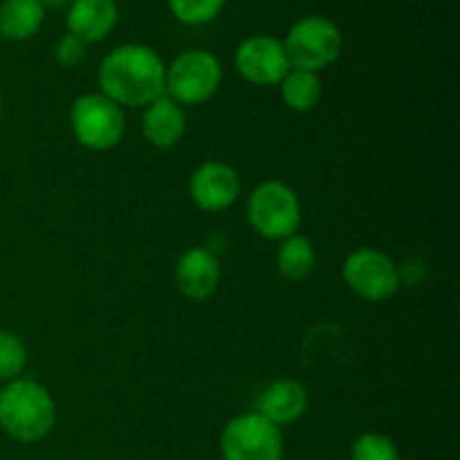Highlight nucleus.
I'll return each mask as SVG.
<instances>
[{
    "label": "nucleus",
    "instance_id": "nucleus-2",
    "mask_svg": "<svg viewBox=\"0 0 460 460\" xmlns=\"http://www.w3.org/2000/svg\"><path fill=\"white\" fill-rule=\"evenodd\" d=\"M57 425L52 394L36 380L18 377L0 391V429L18 443H39Z\"/></svg>",
    "mask_w": 460,
    "mask_h": 460
},
{
    "label": "nucleus",
    "instance_id": "nucleus-20",
    "mask_svg": "<svg viewBox=\"0 0 460 460\" xmlns=\"http://www.w3.org/2000/svg\"><path fill=\"white\" fill-rule=\"evenodd\" d=\"M350 460H402L400 449L389 436L367 431L350 447Z\"/></svg>",
    "mask_w": 460,
    "mask_h": 460
},
{
    "label": "nucleus",
    "instance_id": "nucleus-19",
    "mask_svg": "<svg viewBox=\"0 0 460 460\" xmlns=\"http://www.w3.org/2000/svg\"><path fill=\"white\" fill-rule=\"evenodd\" d=\"M171 13L184 25H207L216 21L225 9L227 0H166Z\"/></svg>",
    "mask_w": 460,
    "mask_h": 460
},
{
    "label": "nucleus",
    "instance_id": "nucleus-9",
    "mask_svg": "<svg viewBox=\"0 0 460 460\" xmlns=\"http://www.w3.org/2000/svg\"><path fill=\"white\" fill-rule=\"evenodd\" d=\"M238 75L254 85H279L292 70L283 40L270 34H254L243 40L234 54Z\"/></svg>",
    "mask_w": 460,
    "mask_h": 460
},
{
    "label": "nucleus",
    "instance_id": "nucleus-17",
    "mask_svg": "<svg viewBox=\"0 0 460 460\" xmlns=\"http://www.w3.org/2000/svg\"><path fill=\"white\" fill-rule=\"evenodd\" d=\"M279 85H281L283 103L295 112L313 111L322 99V79L314 72L292 67Z\"/></svg>",
    "mask_w": 460,
    "mask_h": 460
},
{
    "label": "nucleus",
    "instance_id": "nucleus-22",
    "mask_svg": "<svg viewBox=\"0 0 460 460\" xmlns=\"http://www.w3.org/2000/svg\"><path fill=\"white\" fill-rule=\"evenodd\" d=\"M72 0H40L45 12H63V9L70 7Z\"/></svg>",
    "mask_w": 460,
    "mask_h": 460
},
{
    "label": "nucleus",
    "instance_id": "nucleus-14",
    "mask_svg": "<svg viewBox=\"0 0 460 460\" xmlns=\"http://www.w3.org/2000/svg\"><path fill=\"white\" fill-rule=\"evenodd\" d=\"M187 133V115L180 103L164 97L144 108L142 135L151 146L173 148Z\"/></svg>",
    "mask_w": 460,
    "mask_h": 460
},
{
    "label": "nucleus",
    "instance_id": "nucleus-15",
    "mask_svg": "<svg viewBox=\"0 0 460 460\" xmlns=\"http://www.w3.org/2000/svg\"><path fill=\"white\" fill-rule=\"evenodd\" d=\"M40 0H3L0 4V36L13 43L39 34L45 21Z\"/></svg>",
    "mask_w": 460,
    "mask_h": 460
},
{
    "label": "nucleus",
    "instance_id": "nucleus-4",
    "mask_svg": "<svg viewBox=\"0 0 460 460\" xmlns=\"http://www.w3.org/2000/svg\"><path fill=\"white\" fill-rule=\"evenodd\" d=\"M247 218L259 236L286 241L292 234H299V196L281 180H265L247 198Z\"/></svg>",
    "mask_w": 460,
    "mask_h": 460
},
{
    "label": "nucleus",
    "instance_id": "nucleus-10",
    "mask_svg": "<svg viewBox=\"0 0 460 460\" xmlns=\"http://www.w3.org/2000/svg\"><path fill=\"white\" fill-rule=\"evenodd\" d=\"M189 196L198 209L209 214L225 211L241 196V175L225 162L209 160L193 171L189 180Z\"/></svg>",
    "mask_w": 460,
    "mask_h": 460
},
{
    "label": "nucleus",
    "instance_id": "nucleus-13",
    "mask_svg": "<svg viewBox=\"0 0 460 460\" xmlns=\"http://www.w3.org/2000/svg\"><path fill=\"white\" fill-rule=\"evenodd\" d=\"M308 409V391L296 380H274L265 386L256 402V413L281 429L299 420Z\"/></svg>",
    "mask_w": 460,
    "mask_h": 460
},
{
    "label": "nucleus",
    "instance_id": "nucleus-1",
    "mask_svg": "<svg viewBox=\"0 0 460 460\" xmlns=\"http://www.w3.org/2000/svg\"><path fill=\"white\" fill-rule=\"evenodd\" d=\"M166 66L160 54L142 43H126L103 57L99 88L117 106L146 108L164 97Z\"/></svg>",
    "mask_w": 460,
    "mask_h": 460
},
{
    "label": "nucleus",
    "instance_id": "nucleus-3",
    "mask_svg": "<svg viewBox=\"0 0 460 460\" xmlns=\"http://www.w3.org/2000/svg\"><path fill=\"white\" fill-rule=\"evenodd\" d=\"M223 84V66L209 49L180 52L166 66L164 94L180 106L207 103Z\"/></svg>",
    "mask_w": 460,
    "mask_h": 460
},
{
    "label": "nucleus",
    "instance_id": "nucleus-8",
    "mask_svg": "<svg viewBox=\"0 0 460 460\" xmlns=\"http://www.w3.org/2000/svg\"><path fill=\"white\" fill-rule=\"evenodd\" d=\"M341 279L355 295L367 301H386L398 292L400 270L394 259L373 247H359L346 256Z\"/></svg>",
    "mask_w": 460,
    "mask_h": 460
},
{
    "label": "nucleus",
    "instance_id": "nucleus-7",
    "mask_svg": "<svg viewBox=\"0 0 460 460\" xmlns=\"http://www.w3.org/2000/svg\"><path fill=\"white\" fill-rule=\"evenodd\" d=\"M218 447L223 460H283L281 429L256 411L232 418Z\"/></svg>",
    "mask_w": 460,
    "mask_h": 460
},
{
    "label": "nucleus",
    "instance_id": "nucleus-11",
    "mask_svg": "<svg viewBox=\"0 0 460 460\" xmlns=\"http://www.w3.org/2000/svg\"><path fill=\"white\" fill-rule=\"evenodd\" d=\"M220 283V263L207 247H191L175 265V286L187 299H209Z\"/></svg>",
    "mask_w": 460,
    "mask_h": 460
},
{
    "label": "nucleus",
    "instance_id": "nucleus-21",
    "mask_svg": "<svg viewBox=\"0 0 460 460\" xmlns=\"http://www.w3.org/2000/svg\"><path fill=\"white\" fill-rule=\"evenodd\" d=\"M88 54V43H84L81 39H76L75 34H63L57 40V48H54V58L58 61V66L63 67H76Z\"/></svg>",
    "mask_w": 460,
    "mask_h": 460
},
{
    "label": "nucleus",
    "instance_id": "nucleus-12",
    "mask_svg": "<svg viewBox=\"0 0 460 460\" xmlns=\"http://www.w3.org/2000/svg\"><path fill=\"white\" fill-rule=\"evenodd\" d=\"M119 22L117 0H72L66 9V25L70 34L84 43L103 40Z\"/></svg>",
    "mask_w": 460,
    "mask_h": 460
},
{
    "label": "nucleus",
    "instance_id": "nucleus-23",
    "mask_svg": "<svg viewBox=\"0 0 460 460\" xmlns=\"http://www.w3.org/2000/svg\"><path fill=\"white\" fill-rule=\"evenodd\" d=\"M0 115H3V93H0Z\"/></svg>",
    "mask_w": 460,
    "mask_h": 460
},
{
    "label": "nucleus",
    "instance_id": "nucleus-5",
    "mask_svg": "<svg viewBox=\"0 0 460 460\" xmlns=\"http://www.w3.org/2000/svg\"><path fill=\"white\" fill-rule=\"evenodd\" d=\"M288 61L295 70H308L317 75L332 66L344 48L341 30L326 16L299 18L283 39Z\"/></svg>",
    "mask_w": 460,
    "mask_h": 460
},
{
    "label": "nucleus",
    "instance_id": "nucleus-18",
    "mask_svg": "<svg viewBox=\"0 0 460 460\" xmlns=\"http://www.w3.org/2000/svg\"><path fill=\"white\" fill-rule=\"evenodd\" d=\"M27 358L25 341L16 332L0 331V380H18L27 367Z\"/></svg>",
    "mask_w": 460,
    "mask_h": 460
},
{
    "label": "nucleus",
    "instance_id": "nucleus-6",
    "mask_svg": "<svg viewBox=\"0 0 460 460\" xmlns=\"http://www.w3.org/2000/svg\"><path fill=\"white\" fill-rule=\"evenodd\" d=\"M70 126L76 142L90 151H111L121 142L126 119L121 108L102 93H88L75 99Z\"/></svg>",
    "mask_w": 460,
    "mask_h": 460
},
{
    "label": "nucleus",
    "instance_id": "nucleus-16",
    "mask_svg": "<svg viewBox=\"0 0 460 460\" xmlns=\"http://www.w3.org/2000/svg\"><path fill=\"white\" fill-rule=\"evenodd\" d=\"M314 265H317V254L308 236L292 234L281 241L277 252V270L281 277H286L288 281H304L314 272Z\"/></svg>",
    "mask_w": 460,
    "mask_h": 460
}]
</instances>
